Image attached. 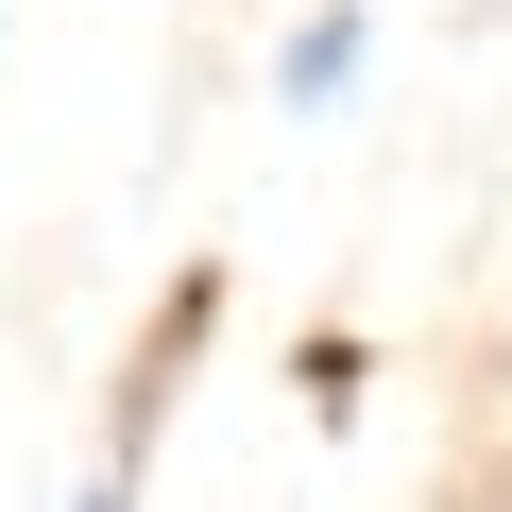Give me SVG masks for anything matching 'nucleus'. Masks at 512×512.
I'll return each mask as SVG.
<instances>
[{
    "label": "nucleus",
    "instance_id": "f03ea898",
    "mask_svg": "<svg viewBox=\"0 0 512 512\" xmlns=\"http://www.w3.org/2000/svg\"><path fill=\"white\" fill-rule=\"evenodd\" d=\"M154 410H171V376H137V410L103 427V461L69 478V512H137V495H154Z\"/></svg>",
    "mask_w": 512,
    "mask_h": 512
},
{
    "label": "nucleus",
    "instance_id": "f257e3e1",
    "mask_svg": "<svg viewBox=\"0 0 512 512\" xmlns=\"http://www.w3.org/2000/svg\"><path fill=\"white\" fill-rule=\"evenodd\" d=\"M359 69H376V0H308V18L274 35V103H291V120H342Z\"/></svg>",
    "mask_w": 512,
    "mask_h": 512
}]
</instances>
